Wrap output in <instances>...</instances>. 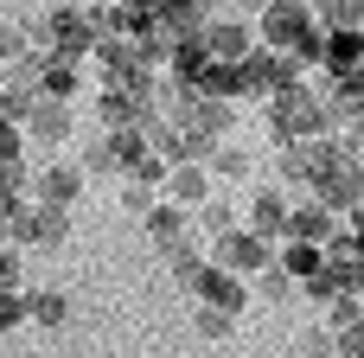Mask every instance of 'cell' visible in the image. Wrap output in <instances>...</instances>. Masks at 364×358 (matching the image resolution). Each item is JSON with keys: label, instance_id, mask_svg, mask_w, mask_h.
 Listing matches in <instances>:
<instances>
[{"label": "cell", "instance_id": "obj_1", "mask_svg": "<svg viewBox=\"0 0 364 358\" xmlns=\"http://www.w3.org/2000/svg\"><path fill=\"white\" fill-rule=\"evenodd\" d=\"M96 19L90 13H77V6H58V13H45L38 26H32V58H45V64H77L83 51H96Z\"/></svg>", "mask_w": 364, "mask_h": 358}, {"label": "cell", "instance_id": "obj_2", "mask_svg": "<svg viewBox=\"0 0 364 358\" xmlns=\"http://www.w3.org/2000/svg\"><path fill=\"white\" fill-rule=\"evenodd\" d=\"M269 122H275V141L282 147H294V141H326V102L307 90V83H294V90H282V96H269Z\"/></svg>", "mask_w": 364, "mask_h": 358}, {"label": "cell", "instance_id": "obj_3", "mask_svg": "<svg viewBox=\"0 0 364 358\" xmlns=\"http://www.w3.org/2000/svg\"><path fill=\"white\" fill-rule=\"evenodd\" d=\"M339 160H346V147H339L333 135H326V141H294V147L275 154V179H282V186H314V179H320L326 167H339Z\"/></svg>", "mask_w": 364, "mask_h": 358}, {"label": "cell", "instance_id": "obj_4", "mask_svg": "<svg viewBox=\"0 0 364 358\" xmlns=\"http://www.w3.org/2000/svg\"><path fill=\"white\" fill-rule=\"evenodd\" d=\"M314 205H320V211H333V218H339V211H358V205H364V167L352 160V154L314 179Z\"/></svg>", "mask_w": 364, "mask_h": 358}, {"label": "cell", "instance_id": "obj_5", "mask_svg": "<svg viewBox=\"0 0 364 358\" xmlns=\"http://www.w3.org/2000/svg\"><path fill=\"white\" fill-rule=\"evenodd\" d=\"M269 263H275V250H269L262 237H250V231H230V237L211 243V269H224V275H237V282H243V275H262Z\"/></svg>", "mask_w": 364, "mask_h": 358}, {"label": "cell", "instance_id": "obj_6", "mask_svg": "<svg viewBox=\"0 0 364 358\" xmlns=\"http://www.w3.org/2000/svg\"><path fill=\"white\" fill-rule=\"evenodd\" d=\"M314 26H320V19H314L307 6H269V13H262V45H269L275 58H288Z\"/></svg>", "mask_w": 364, "mask_h": 358}, {"label": "cell", "instance_id": "obj_7", "mask_svg": "<svg viewBox=\"0 0 364 358\" xmlns=\"http://www.w3.org/2000/svg\"><path fill=\"white\" fill-rule=\"evenodd\" d=\"M198 96L205 102H237V96H256V77H250V64H205Z\"/></svg>", "mask_w": 364, "mask_h": 358}, {"label": "cell", "instance_id": "obj_8", "mask_svg": "<svg viewBox=\"0 0 364 358\" xmlns=\"http://www.w3.org/2000/svg\"><path fill=\"white\" fill-rule=\"evenodd\" d=\"M186 288H192L205 307H218V314H243V301H250V288H243L237 275H224V269H198Z\"/></svg>", "mask_w": 364, "mask_h": 358}, {"label": "cell", "instance_id": "obj_9", "mask_svg": "<svg viewBox=\"0 0 364 358\" xmlns=\"http://www.w3.org/2000/svg\"><path fill=\"white\" fill-rule=\"evenodd\" d=\"M83 192V167H45V173H32V205H70Z\"/></svg>", "mask_w": 364, "mask_h": 358}, {"label": "cell", "instance_id": "obj_10", "mask_svg": "<svg viewBox=\"0 0 364 358\" xmlns=\"http://www.w3.org/2000/svg\"><path fill=\"white\" fill-rule=\"evenodd\" d=\"M205 51H211V64H250L256 38H250V26H205Z\"/></svg>", "mask_w": 364, "mask_h": 358}, {"label": "cell", "instance_id": "obj_11", "mask_svg": "<svg viewBox=\"0 0 364 358\" xmlns=\"http://www.w3.org/2000/svg\"><path fill=\"white\" fill-rule=\"evenodd\" d=\"M288 199L269 186V192H256V205H250V237H262V243H275V237H288Z\"/></svg>", "mask_w": 364, "mask_h": 358}, {"label": "cell", "instance_id": "obj_12", "mask_svg": "<svg viewBox=\"0 0 364 358\" xmlns=\"http://www.w3.org/2000/svg\"><path fill=\"white\" fill-rule=\"evenodd\" d=\"M333 237H339V218H333V211H320V205L288 211V243H314V250H326Z\"/></svg>", "mask_w": 364, "mask_h": 358}, {"label": "cell", "instance_id": "obj_13", "mask_svg": "<svg viewBox=\"0 0 364 358\" xmlns=\"http://www.w3.org/2000/svg\"><path fill=\"white\" fill-rule=\"evenodd\" d=\"M26 135H32L38 147L70 141V102H38V109H32V122H26Z\"/></svg>", "mask_w": 364, "mask_h": 358}, {"label": "cell", "instance_id": "obj_14", "mask_svg": "<svg viewBox=\"0 0 364 358\" xmlns=\"http://www.w3.org/2000/svg\"><path fill=\"white\" fill-rule=\"evenodd\" d=\"M166 199L186 211V205H205L211 199V173L205 167H166Z\"/></svg>", "mask_w": 364, "mask_h": 358}, {"label": "cell", "instance_id": "obj_15", "mask_svg": "<svg viewBox=\"0 0 364 358\" xmlns=\"http://www.w3.org/2000/svg\"><path fill=\"white\" fill-rule=\"evenodd\" d=\"M64 237H70V218H64L58 205H32V237H26V243H32V250H58Z\"/></svg>", "mask_w": 364, "mask_h": 358}, {"label": "cell", "instance_id": "obj_16", "mask_svg": "<svg viewBox=\"0 0 364 358\" xmlns=\"http://www.w3.org/2000/svg\"><path fill=\"white\" fill-rule=\"evenodd\" d=\"M320 263H326V256H320L314 243H282V250H275V269H282L288 282H307V275H320Z\"/></svg>", "mask_w": 364, "mask_h": 358}, {"label": "cell", "instance_id": "obj_17", "mask_svg": "<svg viewBox=\"0 0 364 358\" xmlns=\"http://www.w3.org/2000/svg\"><path fill=\"white\" fill-rule=\"evenodd\" d=\"M364 64V32H326V70H358Z\"/></svg>", "mask_w": 364, "mask_h": 358}, {"label": "cell", "instance_id": "obj_18", "mask_svg": "<svg viewBox=\"0 0 364 358\" xmlns=\"http://www.w3.org/2000/svg\"><path fill=\"white\" fill-rule=\"evenodd\" d=\"M77 96V64H45L38 70V102H70Z\"/></svg>", "mask_w": 364, "mask_h": 358}, {"label": "cell", "instance_id": "obj_19", "mask_svg": "<svg viewBox=\"0 0 364 358\" xmlns=\"http://www.w3.org/2000/svg\"><path fill=\"white\" fill-rule=\"evenodd\" d=\"M147 237H154L160 250H173V243L186 237V211H179V205H154V211H147Z\"/></svg>", "mask_w": 364, "mask_h": 358}, {"label": "cell", "instance_id": "obj_20", "mask_svg": "<svg viewBox=\"0 0 364 358\" xmlns=\"http://www.w3.org/2000/svg\"><path fill=\"white\" fill-rule=\"evenodd\" d=\"M26 320H38V327H64V320H70V301H64L58 288H38V295H26Z\"/></svg>", "mask_w": 364, "mask_h": 358}, {"label": "cell", "instance_id": "obj_21", "mask_svg": "<svg viewBox=\"0 0 364 358\" xmlns=\"http://www.w3.org/2000/svg\"><path fill=\"white\" fill-rule=\"evenodd\" d=\"M186 122H192L198 135H211V141H218V135H230V102H205V96H198V109H192Z\"/></svg>", "mask_w": 364, "mask_h": 358}, {"label": "cell", "instance_id": "obj_22", "mask_svg": "<svg viewBox=\"0 0 364 358\" xmlns=\"http://www.w3.org/2000/svg\"><path fill=\"white\" fill-rule=\"evenodd\" d=\"M198 231H205V237H230V231H237L230 199H205V205H198Z\"/></svg>", "mask_w": 364, "mask_h": 358}, {"label": "cell", "instance_id": "obj_23", "mask_svg": "<svg viewBox=\"0 0 364 358\" xmlns=\"http://www.w3.org/2000/svg\"><path fill=\"white\" fill-rule=\"evenodd\" d=\"M314 19H320L326 32H358V26H364V0H333V6L314 13Z\"/></svg>", "mask_w": 364, "mask_h": 358}, {"label": "cell", "instance_id": "obj_24", "mask_svg": "<svg viewBox=\"0 0 364 358\" xmlns=\"http://www.w3.org/2000/svg\"><path fill=\"white\" fill-rule=\"evenodd\" d=\"M83 173H122V160H115V135H90V147H83Z\"/></svg>", "mask_w": 364, "mask_h": 358}, {"label": "cell", "instance_id": "obj_25", "mask_svg": "<svg viewBox=\"0 0 364 358\" xmlns=\"http://www.w3.org/2000/svg\"><path fill=\"white\" fill-rule=\"evenodd\" d=\"M211 173H218V179H237V186H243V179H250V154H243V147H224V141H218V154H211Z\"/></svg>", "mask_w": 364, "mask_h": 358}, {"label": "cell", "instance_id": "obj_26", "mask_svg": "<svg viewBox=\"0 0 364 358\" xmlns=\"http://www.w3.org/2000/svg\"><path fill=\"white\" fill-rule=\"evenodd\" d=\"M19 58H32V38L19 26H0V70H13Z\"/></svg>", "mask_w": 364, "mask_h": 358}, {"label": "cell", "instance_id": "obj_27", "mask_svg": "<svg viewBox=\"0 0 364 358\" xmlns=\"http://www.w3.org/2000/svg\"><path fill=\"white\" fill-rule=\"evenodd\" d=\"M358 320H364V307H358V301H352V295H339V301L326 307V333H333V339H339L346 327H358Z\"/></svg>", "mask_w": 364, "mask_h": 358}, {"label": "cell", "instance_id": "obj_28", "mask_svg": "<svg viewBox=\"0 0 364 358\" xmlns=\"http://www.w3.org/2000/svg\"><path fill=\"white\" fill-rule=\"evenodd\" d=\"M288 58H294V64H301V70H307V64H326V32H320V26H314V32H307V38H301V45H294V51H288Z\"/></svg>", "mask_w": 364, "mask_h": 358}, {"label": "cell", "instance_id": "obj_29", "mask_svg": "<svg viewBox=\"0 0 364 358\" xmlns=\"http://www.w3.org/2000/svg\"><path fill=\"white\" fill-rule=\"evenodd\" d=\"M166 263H173V275H179V282H192V275L205 269V256H198L192 243H173V250H166Z\"/></svg>", "mask_w": 364, "mask_h": 358}, {"label": "cell", "instance_id": "obj_30", "mask_svg": "<svg viewBox=\"0 0 364 358\" xmlns=\"http://www.w3.org/2000/svg\"><path fill=\"white\" fill-rule=\"evenodd\" d=\"M122 211H128V218H147V211H154V186H134V179H128V186H122Z\"/></svg>", "mask_w": 364, "mask_h": 358}, {"label": "cell", "instance_id": "obj_31", "mask_svg": "<svg viewBox=\"0 0 364 358\" xmlns=\"http://www.w3.org/2000/svg\"><path fill=\"white\" fill-rule=\"evenodd\" d=\"M301 288H307V301H320V307H333V301H339V282L326 275V263H320V275H307Z\"/></svg>", "mask_w": 364, "mask_h": 358}, {"label": "cell", "instance_id": "obj_32", "mask_svg": "<svg viewBox=\"0 0 364 358\" xmlns=\"http://www.w3.org/2000/svg\"><path fill=\"white\" fill-rule=\"evenodd\" d=\"M230 327H237V314H218V307H198V333H205V339H230Z\"/></svg>", "mask_w": 364, "mask_h": 358}, {"label": "cell", "instance_id": "obj_33", "mask_svg": "<svg viewBox=\"0 0 364 358\" xmlns=\"http://www.w3.org/2000/svg\"><path fill=\"white\" fill-rule=\"evenodd\" d=\"M19 320H26V295L19 288H0V333H13Z\"/></svg>", "mask_w": 364, "mask_h": 358}, {"label": "cell", "instance_id": "obj_34", "mask_svg": "<svg viewBox=\"0 0 364 358\" xmlns=\"http://www.w3.org/2000/svg\"><path fill=\"white\" fill-rule=\"evenodd\" d=\"M256 288H262V301H288V288H294V282H288V275H282V269L269 263V269L256 275Z\"/></svg>", "mask_w": 364, "mask_h": 358}, {"label": "cell", "instance_id": "obj_35", "mask_svg": "<svg viewBox=\"0 0 364 358\" xmlns=\"http://www.w3.org/2000/svg\"><path fill=\"white\" fill-rule=\"evenodd\" d=\"M19 147H26V128L0 122V167H13V160H19Z\"/></svg>", "mask_w": 364, "mask_h": 358}, {"label": "cell", "instance_id": "obj_36", "mask_svg": "<svg viewBox=\"0 0 364 358\" xmlns=\"http://www.w3.org/2000/svg\"><path fill=\"white\" fill-rule=\"evenodd\" d=\"M301 358H339L333 333H307V339H301Z\"/></svg>", "mask_w": 364, "mask_h": 358}, {"label": "cell", "instance_id": "obj_37", "mask_svg": "<svg viewBox=\"0 0 364 358\" xmlns=\"http://www.w3.org/2000/svg\"><path fill=\"white\" fill-rule=\"evenodd\" d=\"M333 346H339V358H364V320H358V327H346Z\"/></svg>", "mask_w": 364, "mask_h": 358}, {"label": "cell", "instance_id": "obj_38", "mask_svg": "<svg viewBox=\"0 0 364 358\" xmlns=\"http://www.w3.org/2000/svg\"><path fill=\"white\" fill-rule=\"evenodd\" d=\"M13 275H19V256H13V250H0V288H13Z\"/></svg>", "mask_w": 364, "mask_h": 358}]
</instances>
